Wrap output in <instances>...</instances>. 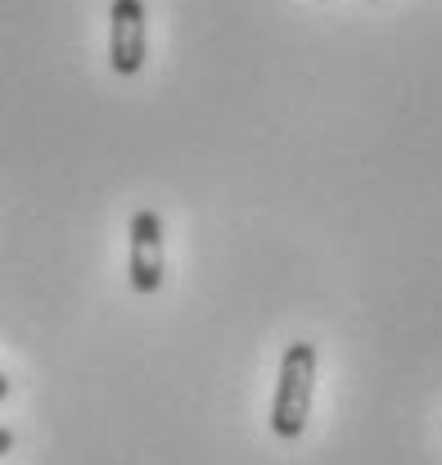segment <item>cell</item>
Instances as JSON below:
<instances>
[{
    "label": "cell",
    "mask_w": 442,
    "mask_h": 465,
    "mask_svg": "<svg viewBox=\"0 0 442 465\" xmlns=\"http://www.w3.org/2000/svg\"><path fill=\"white\" fill-rule=\"evenodd\" d=\"M311 393H316V343H290L280 357V380L271 398V434L294 443L307 430L311 416Z\"/></svg>",
    "instance_id": "1"
},
{
    "label": "cell",
    "mask_w": 442,
    "mask_h": 465,
    "mask_svg": "<svg viewBox=\"0 0 442 465\" xmlns=\"http://www.w3.org/2000/svg\"><path fill=\"white\" fill-rule=\"evenodd\" d=\"M145 0H113L109 5V64L118 77H136L145 68Z\"/></svg>",
    "instance_id": "3"
},
{
    "label": "cell",
    "mask_w": 442,
    "mask_h": 465,
    "mask_svg": "<svg viewBox=\"0 0 442 465\" xmlns=\"http://www.w3.org/2000/svg\"><path fill=\"white\" fill-rule=\"evenodd\" d=\"M167 276L162 258V217L153 208H136L127 226V281L136 294H158Z\"/></svg>",
    "instance_id": "2"
},
{
    "label": "cell",
    "mask_w": 442,
    "mask_h": 465,
    "mask_svg": "<svg viewBox=\"0 0 442 465\" xmlns=\"http://www.w3.org/2000/svg\"><path fill=\"white\" fill-rule=\"evenodd\" d=\"M5 398H9V380L0 375V402H5Z\"/></svg>",
    "instance_id": "5"
},
{
    "label": "cell",
    "mask_w": 442,
    "mask_h": 465,
    "mask_svg": "<svg viewBox=\"0 0 442 465\" xmlns=\"http://www.w3.org/2000/svg\"><path fill=\"white\" fill-rule=\"evenodd\" d=\"M5 452H14V434L0 425V457H5Z\"/></svg>",
    "instance_id": "4"
}]
</instances>
